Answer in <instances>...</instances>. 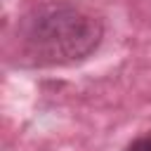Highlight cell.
Returning <instances> with one entry per match:
<instances>
[{
	"instance_id": "obj_1",
	"label": "cell",
	"mask_w": 151,
	"mask_h": 151,
	"mask_svg": "<svg viewBox=\"0 0 151 151\" xmlns=\"http://www.w3.org/2000/svg\"><path fill=\"white\" fill-rule=\"evenodd\" d=\"M97 17L68 2L33 7L17 28L19 57L31 66H64L90 57L101 42Z\"/></svg>"
},
{
	"instance_id": "obj_2",
	"label": "cell",
	"mask_w": 151,
	"mask_h": 151,
	"mask_svg": "<svg viewBox=\"0 0 151 151\" xmlns=\"http://www.w3.org/2000/svg\"><path fill=\"white\" fill-rule=\"evenodd\" d=\"M125 151H151V134H144V137L134 139Z\"/></svg>"
}]
</instances>
